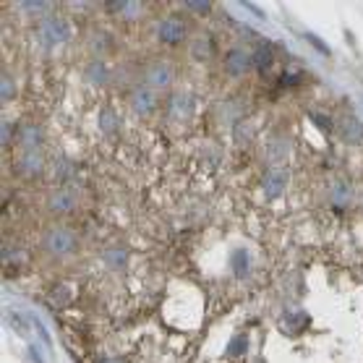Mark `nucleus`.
Instances as JSON below:
<instances>
[{"instance_id": "f257e3e1", "label": "nucleus", "mask_w": 363, "mask_h": 363, "mask_svg": "<svg viewBox=\"0 0 363 363\" xmlns=\"http://www.w3.org/2000/svg\"><path fill=\"white\" fill-rule=\"evenodd\" d=\"M79 238L68 225H50L45 235H42V251L52 259H68L76 254Z\"/></svg>"}, {"instance_id": "f03ea898", "label": "nucleus", "mask_w": 363, "mask_h": 363, "mask_svg": "<svg viewBox=\"0 0 363 363\" xmlns=\"http://www.w3.org/2000/svg\"><path fill=\"white\" fill-rule=\"evenodd\" d=\"M141 82L155 91H165L175 84V63L170 58H152L141 66Z\"/></svg>"}, {"instance_id": "7ed1b4c3", "label": "nucleus", "mask_w": 363, "mask_h": 363, "mask_svg": "<svg viewBox=\"0 0 363 363\" xmlns=\"http://www.w3.org/2000/svg\"><path fill=\"white\" fill-rule=\"evenodd\" d=\"M155 37L165 48H178L183 42H189V21L178 13H165L155 24Z\"/></svg>"}, {"instance_id": "20e7f679", "label": "nucleus", "mask_w": 363, "mask_h": 363, "mask_svg": "<svg viewBox=\"0 0 363 363\" xmlns=\"http://www.w3.org/2000/svg\"><path fill=\"white\" fill-rule=\"evenodd\" d=\"M71 37V24H68L66 16H58V13H48L37 21V40L45 45V48H55V45H63Z\"/></svg>"}, {"instance_id": "39448f33", "label": "nucleus", "mask_w": 363, "mask_h": 363, "mask_svg": "<svg viewBox=\"0 0 363 363\" xmlns=\"http://www.w3.org/2000/svg\"><path fill=\"white\" fill-rule=\"evenodd\" d=\"M128 105H131L133 113L141 118L155 116L160 108V91H155L152 86H147V84L139 79V82L128 89Z\"/></svg>"}, {"instance_id": "423d86ee", "label": "nucleus", "mask_w": 363, "mask_h": 363, "mask_svg": "<svg viewBox=\"0 0 363 363\" xmlns=\"http://www.w3.org/2000/svg\"><path fill=\"white\" fill-rule=\"evenodd\" d=\"M254 68V58H251V50H246L243 45H233L225 50L223 55V71L228 79H240Z\"/></svg>"}, {"instance_id": "0eeeda50", "label": "nucleus", "mask_w": 363, "mask_h": 363, "mask_svg": "<svg viewBox=\"0 0 363 363\" xmlns=\"http://www.w3.org/2000/svg\"><path fill=\"white\" fill-rule=\"evenodd\" d=\"M165 110L170 121H189L196 110V97L189 89H173L165 99Z\"/></svg>"}, {"instance_id": "6e6552de", "label": "nucleus", "mask_w": 363, "mask_h": 363, "mask_svg": "<svg viewBox=\"0 0 363 363\" xmlns=\"http://www.w3.org/2000/svg\"><path fill=\"white\" fill-rule=\"evenodd\" d=\"M79 204V196H76V191L71 186H58V189H52L48 194V209L50 215L55 217H63V215H71Z\"/></svg>"}, {"instance_id": "1a4fd4ad", "label": "nucleus", "mask_w": 363, "mask_h": 363, "mask_svg": "<svg viewBox=\"0 0 363 363\" xmlns=\"http://www.w3.org/2000/svg\"><path fill=\"white\" fill-rule=\"evenodd\" d=\"M84 79L91 86H105V84H113L116 71H113L108 58H89L84 63Z\"/></svg>"}, {"instance_id": "9d476101", "label": "nucleus", "mask_w": 363, "mask_h": 363, "mask_svg": "<svg viewBox=\"0 0 363 363\" xmlns=\"http://www.w3.org/2000/svg\"><path fill=\"white\" fill-rule=\"evenodd\" d=\"M21 152H37L42 149L45 144V131L40 128V123H32V121H26V123H18V131H16V141H13Z\"/></svg>"}, {"instance_id": "9b49d317", "label": "nucleus", "mask_w": 363, "mask_h": 363, "mask_svg": "<svg viewBox=\"0 0 363 363\" xmlns=\"http://www.w3.org/2000/svg\"><path fill=\"white\" fill-rule=\"evenodd\" d=\"M288 170L282 165H269L262 175V189H264L267 199H277L282 191L288 189Z\"/></svg>"}, {"instance_id": "f8f14e48", "label": "nucleus", "mask_w": 363, "mask_h": 363, "mask_svg": "<svg viewBox=\"0 0 363 363\" xmlns=\"http://www.w3.org/2000/svg\"><path fill=\"white\" fill-rule=\"evenodd\" d=\"M48 167V160H45V152L37 149V152H21V157L16 160V173L21 178H37V175L45 173Z\"/></svg>"}, {"instance_id": "ddd939ff", "label": "nucleus", "mask_w": 363, "mask_h": 363, "mask_svg": "<svg viewBox=\"0 0 363 363\" xmlns=\"http://www.w3.org/2000/svg\"><path fill=\"white\" fill-rule=\"evenodd\" d=\"M337 133H340V139L345 141V144H350V147H358V144H363V121L361 118H355V116H342L337 118Z\"/></svg>"}, {"instance_id": "4468645a", "label": "nucleus", "mask_w": 363, "mask_h": 363, "mask_svg": "<svg viewBox=\"0 0 363 363\" xmlns=\"http://www.w3.org/2000/svg\"><path fill=\"white\" fill-rule=\"evenodd\" d=\"M113 48H116V37L108 29H91L86 34V50L91 52V58H105Z\"/></svg>"}, {"instance_id": "2eb2a0df", "label": "nucleus", "mask_w": 363, "mask_h": 363, "mask_svg": "<svg viewBox=\"0 0 363 363\" xmlns=\"http://www.w3.org/2000/svg\"><path fill=\"white\" fill-rule=\"evenodd\" d=\"M251 58H254V68L259 74H267L277 60V48L272 40H259L251 50Z\"/></svg>"}, {"instance_id": "dca6fc26", "label": "nucleus", "mask_w": 363, "mask_h": 363, "mask_svg": "<svg viewBox=\"0 0 363 363\" xmlns=\"http://www.w3.org/2000/svg\"><path fill=\"white\" fill-rule=\"evenodd\" d=\"M353 186L345 181V178H337V181H332L330 186V201L335 209H340V212H345L347 206L353 204Z\"/></svg>"}, {"instance_id": "f3484780", "label": "nucleus", "mask_w": 363, "mask_h": 363, "mask_svg": "<svg viewBox=\"0 0 363 363\" xmlns=\"http://www.w3.org/2000/svg\"><path fill=\"white\" fill-rule=\"evenodd\" d=\"M189 52L191 58L199 60V63H209L212 55H215V40L209 34H196L189 40Z\"/></svg>"}, {"instance_id": "a211bd4d", "label": "nucleus", "mask_w": 363, "mask_h": 363, "mask_svg": "<svg viewBox=\"0 0 363 363\" xmlns=\"http://www.w3.org/2000/svg\"><path fill=\"white\" fill-rule=\"evenodd\" d=\"M97 125H99V131H102V133L113 136V133L121 128V116H118V110L113 108V105H105V108L99 110Z\"/></svg>"}, {"instance_id": "6ab92c4d", "label": "nucleus", "mask_w": 363, "mask_h": 363, "mask_svg": "<svg viewBox=\"0 0 363 363\" xmlns=\"http://www.w3.org/2000/svg\"><path fill=\"white\" fill-rule=\"evenodd\" d=\"M230 267H233V272L238 274V277H246L248 269H251V259H248V251H243V248L233 251Z\"/></svg>"}, {"instance_id": "aec40b11", "label": "nucleus", "mask_w": 363, "mask_h": 363, "mask_svg": "<svg viewBox=\"0 0 363 363\" xmlns=\"http://www.w3.org/2000/svg\"><path fill=\"white\" fill-rule=\"evenodd\" d=\"M52 167H55V170H52V173H55V178H58V181L63 183V186H66V181L71 178V175H74V162L60 155V157L55 160V162H52Z\"/></svg>"}, {"instance_id": "412c9836", "label": "nucleus", "mask_w": 363, "mask_h": 363, "mask_svg": "<svg viewBox=\"0 0 363 363\" xmlns=\"http://www.w3.org/2000/svg\"><path fill=\"white\" fill-rule=\"evenodd\" d=\"M105 262H108L110 267H116V269H121V267H125V262H128V251L125 248H105Z\"/></svg>"}, {"instance_id": "4be33fe9", "label": "nucleus", "mask_w": 363, "mask_h": 363, "mask_svg": "<svg viewBox=\"0 0 363 363\" xmlns=\"http://www.w3.org/2000/svg\"><path fill=\"white\" fill-rule=\"evenodd\" d=\"M0 97H3V102H11V99L16 97V82H13V76L9 71L0 79Z\"/></svg>"}, {"instance_id": "5701e85b", "label": "nucleus", "mask_w": 363, "mask_h": 363, "mask_svg": "<svg viewBox=\"0 0 363 363\" xmlns=\"http://www.w3.org/2000/svg\"><path fill=\"white\" fill-rule=\"evenodd\" d=\"M248 350V340L246 335H235V337L230 340V345H228V353L233 355V358H240V355Z\"/></svg>"}, {"instance_id": "b1692460", "label": "nucleus", "mask_w": 363, "mask_h": 363, "mask_svg": "<svg viewBox=\"0 0 363 363\" xmlns=\"http://www.w3.org/2000/svg\"><path fill=\"white\" fill-rule=\"evenodd\" d=\"M18 9L29 11V13H42V16H48L50 6H48V3H21Z\"/></svg>"}, {"instance_id": "393cba45", "label": "nucleus", "mask_w": 363, "mask_h": 363, "mask_svg": "<svg viewBox=\"0 0 363 363\" xmlns=\"http://www.w3.org/2000/svg\"><path fill=\"white\" fill-rule=\"evenodd\" d=\"M311 121H314V123H319V128H322L324 133H330L332 131V121L327 116H322V113H311Z\"/></svg>"}, {"instance_id": "a878e982", "label": "nucleus", "mask_w": 363, "mask_h": 363, "mask_svg": "<svg viewBox=\"0 0 363 363\" xmlns=\"http://www.w3.org/2000/svg\"><path fill=\"white\" fill-rule=\"evenodd\" d=\"M68 293H71V290H68L66 285H58V288L52 290V301H55V303H66V301H71Z\"/></svg>"}, {"instance_id": "bb28decb", "label": "nucleus", "mask_w": 363, "mask_h": 363, "mask_svg": "<svg viewBox=\"0 0 363 363\" xmlns=\"http://www.w3.org/2000/svg\"><path fill=\"white\" fill-rule=\"evenodd\" d=\"M186 9L196 11V13H206V11H212V3H186Z\"/></svg>"}, {"instance_id": "cd10ccee", "label": "nucleus", "mask_w": 363, "mask_h": 363, "mask_svg": "<svg viewBox=\"0 0 363 363\" xmlns=\"http://www.w3.org/2000/svg\"><path fill=\"white\" fill-rule=\"evenodd\" d=\"M306 37L311 40V45H314V48H319V50H322V52H330V50H327V48H324V45H322V40H319V37H314V34H306Z\"/></svg>"}, {"instance_id": "c85d7f7f", "label": "nucleus", "mask_w": 363, "mask_h": 363, "mask_svg": "<svg viewBox=\"0 0 363 363\" xmlns=\"http://www.w3.org/2000/svg\"><path fill=\"white\" fill-rule=\"evenodd\" d=\"M97 363H125L123 358H113V355H105V358H99Z\"/></svg>"}]
</instances>
